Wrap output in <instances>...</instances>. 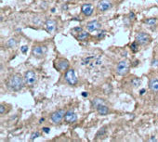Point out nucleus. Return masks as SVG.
Returning a JSON list of instances; mask_svg holds the SVG:
<instances>
[{
    "instance_id": "7ed1b4c3",
    "label": "nucleus",
    "mask_w": 158,
    "mask_h": 142,
    "mask_svg": "<svg viewBox=\"0 0 158 142\" xmlns=\"http://www.w3.org/2000/svg\"><path fill=\"white\" fill-rule=\"evenodd\" d=\"M129 62L127 60H121L116 66V72L119 75H125L128 72L129 70Z\"/></svg>"
},
{
    "instance_id": "ddd939ff",
    "label": "nucleus",
    "mask_w": 158,
    "mask_h": 142,
    "mask_svg": "<svg viewBox=\"0 0 158 142\" xmlns=\"http://www.w3.org/2000/svg\"><path fill=\"white\" fill-rule=\"evenodd\" d=\"M100 28V23L98 21H91L87 22V29L88 32H96Z\"/></svg>"
},
{
    "instance_id": "f704fd0d",
    "label": "nucleus",
    "mask_w": 158,
    "mask_h": 142,
    "mask_svg": "<svg viewBox=\"0 0 158 142\" xmlns=\"http://www.w3.org/2000/svg\"><path fill=\"white\" fill-rule=\"evenodd\" d=\"M138 62H139V61H138V60H136V61H135V62H134L133 66H136V65H137V64H138Z\"/></svg>"
},
{
    "instance_id": "f257e3e1",
    "label": "nucleus",
    "mask_w": 158,
    "mask_h": 142,
    "mask_svg": "<svg viewBox=\"0 0 158 142\" xmlns=\"http://www.w3.org/2000/svg\"><path fill=\"white\" fill-rule=\"evenodd\" d=\"M23 78L19 73L11 75L8 81V86L13 91H20L23 87Z\"/></svg>"
},
{
    "instance_id": "58836bf2",
    "label": "nucleus",
    "mask_w": 158,
    "mask_h": 142,
    "mask_svg": "<svg viewBox=\"0 0 158 142\" xmlns=\"http://www.w3.org/2000/svg\"><path fill=\"white\" fill-rule=\"evenodd\" d=\"M157 1H158V0H157Z\"/></svg>"
},
{
    "instance_id": "c9c22d12",
    "label": "nucleus",
    "mask_w": 158,
    "mask_h": 142,
    "mask_svg": "<svg viewBox=\"0 0 158 142\" xmlns=\"http://www.w3.org/2000/svg\"><path fill=\"white\" fill-rule=\"evenodd\" d=\"M43 122H44V119H43V118H42V119H40V120H39V123H40V124H42Z\"/></svg>"
},
{
    "instance_id": "473e14b6",
    "label": "nucleus",
    "mask_w": 158,
    "mask_h": 142,
    "mask_svg": "<svg viewBox=\"0 0 158 142\" xmlns=\"http://www.w3.org/2000/svg\"><path fill=\"white\" fill-rule=\"evenodd\" d=\"M82 96H83L84 98H87V97L88 96V94H87V92H83V93H82Z\"/></svg>"
},
{
    "instance_id": "c756f323",
    "label": "nucleus",
    "mask_w": 158,
    "mask_h": 142,
    "mask_svg": "<svg viewBox=\"0 0 158 142\" xmlns=\"http://www.w3.org/2000/svg\"><path fill=\"white\" fill-rule=\"evenodd\" d=\"M129 18H130V19H131V20H134V19H135V14H134L133 12H130L129 13Z\"/></svg>"
},
{
    "instance_id": "6ab92c4d",
    "label": "nucleus",
    "mask_w": 158,
    "mask_h": 142,
    "mask_svg": "<svg viewBox=\"0 0 158 142\" xmlns=\"http://www.w3.org/2000/svg\"><path fill=\"white\" fill-rule=\"evenodd\" d=\"M88 36H89V34H88L87 32H86V31H82V32H80V33H78L77 39H78L79 41H85Z\"/></svg>"
},
{
    "instance_id": "a211bd4d",
    "label": "nucleus",
    "mask_w": 158,
    "mask_h": 142,
    "mask_svg": "<svg viewBox=\"0 0 158 142\" xmlns=\"http://www.w3.org/2000/svg\"><path fill=\"white\" fill-rule=\"evenodd\" d=\"M106 133H107V128H106V126H102V127L100 128V130L97 132V134H96V138L99 139V138H103L104 136L106 135Z\"/></svg>"
},
{
    "instance_id": "2eb2a0df",
    "label": "nucleus",
    "mask_w": 158,
    "mask_h": 142,
    "mask_svg": "<svg viewBox=\"0 0 158 142\" xmlns=\"http://www.w3.org/2000/svg\"><path fill=\"white\" fill-rule=\"evenodd\" d=\"M149 88L154 93H158V78H152L150 80Z\"/></svg>"
},
{
    "instance_id": "1a4fd4ad",
    "label": "nucleus",
    "mask_w": 158,
    "mask_h": 142,
    "mask_svg": "<svg viewBox=\"0 0 158 142\" xmlns=\"http://www.w3.org/2000/svg\"><path fill=\"white\" fill-rule=\"evenodd\" d=\"M46 52H47V47L42 46H33V50H32V53H33V57H35V58H42L44 55L46 54Z\"/></svg>"
},
{
    "instance_id": "7c9ffc66",
    "label": "nucleus",
    "mask_w": 158,
    "mask_h": 142,
    "mask_svg": "<svg viewBox=\"0 0 158 142\" xmlns=\"http://www.w3.org/2000/svg\"><path fill=\"white\" fill-rule=\"evenodd\" d=\"M148 141H154V142H156L157 141V139L154 138V137H152V138H150V139H148Z\"/></svg>"
},
{
    "instance_id": "b1692460",
    "label": "nucleus",
    "mask_w": 158,
    "mask_h": 142,
    "mask_svg": "<svg viewBox=\"0 0 158 142\" xmlns=\"http://www.w3.org/2000/svg\"><path fill=\"white\" fill-rule=\"evenodd\" d=\"M83 29L81 28V27H75L74 29H72V33L73 34H76V33H79L80 32H82Z\"/></svg>"
},
{
    "instance_id": "39448f33",
    "label": "nucleus",
    "mask_w": 158,
    "mask_h": 142,
    "mask_svg": "<svg viewBox=\"0 0 158 142\" xmlns=\"http://www.w3.org/2000/svg\"><path fill=\"white\" fill-rule=\"evenodd\" d=\"M24 81L27 85L33 86L36 82V75L33 71H27L24 74Z\"/></svg>"
},
{
    "instance_id": "6e6552de",
    "label": "nucleus",
    "mask_w": 158,
    "mask_h": 142,
    "mask_svg": "<svg viewBox=\"0 0 158 142\" xmlns=\"http://www.w3.org/2000/svg\"><path fill=\"white\" fill-rule=\"evenodd\" d=\"M136 41L140 45H146L151 41V37L148 33L142 32V33H139L136 35Z\"/></svg>"
},
{
    "instance_id": "0eeeda50",
    "label": "nucleus",
    "mask_w": 158,
    "mask_h": 142,
    "mask_svg": "<svg viewBox=\"0 0 158 142\" xmlns=\"http://www.w3.org/2000/svg\"><path fill=\"white\" fill-rule=\"evenodd\" d=\"M65 113H66V112H64V110H58V111H56L55 113H52L51 116H50V119H51L52 123H54V124H60V123L62 122V120L64 118Z\"/></svg>"
},
{
    "instance_id": "9b49d317",
    "label": "nucleus",
    "mask_w": 158,
    "mask_h": 142,
    "mask_svg": "<svg viewBox=\"0 0 158 142\" xmlns=\"http://www.w3.org/2000/svg\"><path fill=\"white\" fill-rule=\"evenodd\" d=\"M77 119V116L73 111H67L65 114H64V121L68 123V124H72V123H75Z\"/></svg>"
},
{
    "instance_id": "a878e982",
    "label": "nucleus",
    "mask_w": 158,
    "mask_h": 142,
    "mask_svg": "<svg viewBox=\"0 0 158 142\" xmlns=\"http://www.w3.org/2000/svg\"><path fill=\"white\" fill-rule=\"evenodd\" d=\"M27 50H28V46H22L21 47V51L23 53V54H25V53L27 52Z\"/></svg>"
},
{
    "instance_id": "5701e85b",
    "label": "nucleus",
    "mask_w": 158,
    "mask_h": 142,
    "mask_svg": "<svg viewBox=\"0 0 158 142\" xmlns=\"http://www.w3.org/2000/svg\"><path fill=\"white\" fill-rule=\"evenodd\" d=\"M141 84H142V80L140 79V78H133V79L131 80V85L133 86H139Z\"/></svg>"
},
{
    "instance_id": "4be33fe9",
    "label": "nucleus",
    "mask_w": 158,
    "mask_h": 142,
    "mask_svg": "<svg viewBox=\"0 0 158 142\" xmlns=\"http://www.w3.org/2000/svg\"><path fill=\"white\" fill-rule=\"evenodd\" d=\"M17 45V41L14 39V38H10L8 42H7V46L8 47H14V46H16Z\"/></svg>"
},
{
    "instance_id": "20e7f679",
    "label": "nucleus",
    "mask_w": 158,
    "mask_h": 142,
    "mask_svg": "<svg viewBox=\"0 0 158 142\" xmlns=\"http://www.w3.org/2000/svg\"><path fill=\"white\" fill-rule=\"evenodd\" d=\"M65 80L69 85H75L77 84V77L75 75V70L73 69H68L65 72Z\"/></svg>"
},
{
    "instance_id": "72a5a7b5",
    "label": "nucleus",
    "mask_w": 158,
    "mask_h": 142,
    "mask_svg": "<svg viewBox=\"0 0 158 142\" xmlns=\"http://www.w3.org/2000/svg\"><path fill=\"white\" fill-rule=\"evenodd\" d=\"M145 89H142V90H141V92H140V94H141V95H143V94H144V93H145Z\"/></svg>"
},
{
    "instance_id": "f03ea898",
    "label": "nucleus",
    "mask_w": 158,
    "mask_h": 142,
    "mask_svg": "<svg viewBox=\"0 0 158 142\" xmlns=\"http://www.w3.org/2000/svg\"><path fill=\"white\" fill-rule=\"evenodd\" d=\"M82 64L88 68H95L101 64V58L100 56H89L83 58Z\"/></svg>"
},
{
    "instance_id": "4468645a",
    "label": "nucleus",
    "mask_w": 158,
    "mask_h": 142,
    "mask_svg": "<svg viewBox=\"0 0 158 142\" xmlns=\"http://www.w3.org/2000/svg\"><path fill=\"white\" fill-rule=\"evenodd\" d=\"M45 29L47 33H53L56 29V21H53V20H47V21L45 22Z\"/></svg>"
},
{
    "instance_id": "f8f14e48",
    "label": "nucleus",
    "mask_w": 158,
    "mask_h": 142,
    "mask_svg": "<svg viewBox=\"0 0 158 142\" xmlns=\"http://www.w3.org/2000/svg\"><path fill=\"white\" fill-rule=\"evenodd\" d=\"M81 10L85 16H91L93 11H94V8L91 4H83L81 7Z\"/></svg>"
},
{
    "instance_id": "dca6fc26",
    "label": "nucleus",
    "mask_w": 158,
    "mask_h": 142,
    "mask_svg": "<svg viewBox=\"0 0 158 142\" xmlns=\"http://www.w3.org/2000/svg\"><path fill=\"white\" fill-rule=\"evenodd\" d=\"M97 112L100 115H107L109 113V108L105 104L100 105V107L97 108Z\"/></svg>"
},
{
    "instance_id": "cd10ccee",
    "label": "nucleus",
    "mask_w": 158,
    "mask_h": 142,
    "mask_svg": "<svg viewBox=\"0 0 158 142\" xmlns=\"http://www.w3.org/2000/svg\"><path fill=\"white\" fill-rule=\"evenodd\" d=\"M42 130H43V132H45L46 134H48L49 133V131H50V129L49 128H47V127H43Z\"/></svg>"
},
{
    "instance_id": "2f4dec72",
    "label": "nucleus",
    "mask_w": 158,
    "mask_h": 142,
    "mask_svg": "<svg viewBox=\"0 0 158 142\" xmlns=\"http://www.w3.org/2000/svg\"><path fill=\"white\" fill-rule=\"evenodd\" d=\"M153 65L158 66V60H153Z\"/></svg>"
},
{
    "instance_id": "bb28decb",
    "label": "nucleus",
    "mask_w": 158,
    "mask_h": 142,
    "mask_svg": "<svg viewBox=\"0 0 158 142\" xmlns=\"http://www.w3.org/2000/svg\"><path fill=\"white\" fill-rule=\"evenodd\" d=\"M105 31H102V32H100V33H99V34H98V39H100V38H103L104 37V35H105Z\"/></svg>"
},
{
    "instance_id": "c85d7f7f",
    "label": "nucleus",
    "mask_w": 158,
    "mask_h": 142,
    "mask_svg": "<svg viewBox=\"0 0 158 142\" xmlns=\"http://www.w3.org/2000/svg\"><path fill=\"white\" fill-rule=\"evenodd\" d=\"M4 112H5L4 105H1V106H0V113H1V114H3V113H4Z\"/></svg>"
},
{
    "instance_id": "412c9836",
    "label": "nucleus",
    "mask_w": 158,
    "mask_h": 142,
    "mask_svg": "<svg viewBox=\"0 0 158 142\" xmlns=\"http://www.w3.org/2000/svg\"><path fill=\"white\" fill-rule=\"evenodd\" d=\"M130 48H131L132 52H134V53L138 52V51H139V45H138V42L137 41L133 42V43L130 45Z\"/></svg>"
},
{
    "instance_id": "9d476101",
    "label": "nucleus",
    "mask_w": 158,
    "mask_h": 142,
    "mask_svg": "<svg viewBox=\"0 0 158 142\" xmlns=\"http://www.w3.org/2000/svg\"><path fill=\"white\" fill-rule=\"evenodd\" d=\"M112 8V2L110 0H100L98 3V9L103 12Z\"/></svg>"
},
{
    "instance_id": "393cba45",
    "label": "nucleus",
    "mask_w": 158,
    "mask_h": 142,
    "mask_svg": "<svg viewBox=\"0 0 158 142\" xmlns=\"http://www.w3.org/2000/svg\"><path fill=\"white\" fill-rule=\"evenodd\" d=\"M40 136V134H39V132H34V133L32 134V136H31V140H33V139H35L36 138H38Z\"/></svg>"
},
{
    "instance_id": "423d86ee",
    "label": "nucleus",
    "mask_w": 158,
    "mask_h": 142,
    "mask_svg": "<svg viewBox=\"0 0 158 142\" xmlns=\"http://www.w3.org/2000/svg\"><path fill=\"white\" fill-rule=\"evenodd\" d=\"M69 67V61L64 58H58L57 60H55V68L59 71H64L68 70Z\"/></svg>"
},
{
    "instance_id": "aec40b11",
    "label": "nucleus",
    "mask_w": 158,
    "mask_h": 142,
    "mask_svg": "<svg viewBox=\"0 0 158 142\" xmlns=\"http://www.w3.org/2000/svg\"><path fill=\"white\" fill-rule=\"evenodd\" d=\"M156 21H157V19H156V18H151V19L145 20V21H144V23H146V24L149 25V26H154V25H155Z\"/></svg>"
},
{
    "instance_id": "f3484780",
    "label": "nucleus",
    "mask_w": 158,
    "mask_h": 142,
    "mask_svg": "<svg viewBox=\"0 0 158 142\" xmlns=\"http://www.w3.org/2000/svg\"><path fill=\"white\" fill-rule=\"evenodd\" d=\"M91 104H92V107L93 108L97 109L98 107H100V105H103L105 104V102H104L103 99H99V98H97V99H94L91 101Z\"/></svg>"
},
{
    "instance_id": "e433bc0d",
    "label": "nucleus",
    "mask_w": 158,
    "mask_h": 142,
    "mask_svg": "<svg viewBox=\"0 0 158 142\" xmlns=\"http://www.w3.org/2000/svg\"><path fill=\"white\" fill-rule=\"evenodd\" d=\"M55 10H56V8H52V9H51V12H53V13H54V12H55Z\"/></svg>"
},
{
    "instance_id": "4c0bfd02",
    "label": "nucleus",
    "mask_w": 158,
    "mask_h": 142,
    "mask_svg": "<svg viewBox=\"0 0 158 142\" xmlns=\"http://www.w3.org/2000/svg\"><path fill=\"white\" fill-rule=\"evenodd\" d=\"M63 1H64V2H67V1H69V0H63Z\"/></svg>"
}]
</instances>
